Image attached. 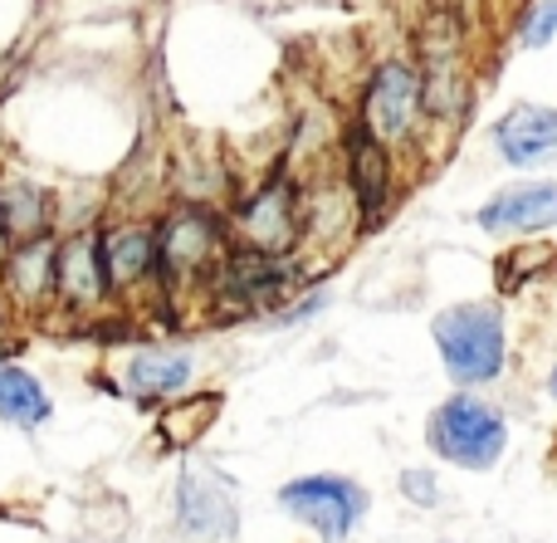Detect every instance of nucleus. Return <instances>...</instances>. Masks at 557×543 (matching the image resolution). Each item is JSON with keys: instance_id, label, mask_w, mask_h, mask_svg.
<instances>
[{"instance_id": "f257e3e1", "label": "nucleus", "mask_w": 557, "mask_h": 543, "mask_svg": "<svg viewBox=\"0 0 557 543\" xmlns=\"http://www.w3.org/2000/svg\"><path fill=\"white\" fill-rule=\"evenodd\" d=\"M435 348L455 382H494L504 372V319L494 304H460L435 319Z\"/></svg>"}, {"instance_id": "f03ea898", "label": "nucleus", "mask_w": 557, "mask_h": 543, "mask_svg": "<svg viewBox=\"0 0 557 543\" xmlns=\"http://www.w3.org/2000/svg\"><path fill=\"white\" fill-rule=\"evenodd\" d=\"M509 446V427L494 407L474 397H450L445 407H435L431 417V451L450 466L465 470H490Z\"/></svg>"}, {"instance_id": "7ed1b4c3", "label": "nucleus", "mask_w": 557, "mask_h": 543, "mask_svg": "<svg viewBox=\"0 0 557 543\" xmlns=\"http://www.w3.org/2000/svg\"><path fill=\"white\" fill-rule=\"evenodd\" d=\"M215 270H221V221H211L196 206L176 211L157 231V274L176 289V284H191Z\"/></svg>"}, {"instance_id": "20e7f679", "label": "nucleus", "mask_w": 557, "mask_h": 543, "mask_svg": "<svg viewBox=\"0 0 557 543\" xmlns=\"http://www.w3.org/2000/svg\"><path fill=\"white\" fill-rule=\"evenodd\" d=\"M278 505H284L294 519L313 525L327 543H343V539L357 529V519L367 515L362 485H352V480H343V476H308V480H294V485L278 490Z\"/></svg>"}, {"instance_id": "39448f33", "label": "nucleus", "mask_w": 557, "mask_h": 543, "mask_svg": "<svg viewBox=\"0 0 557 543\" xmlns=\"http://www.w3.org/2000/svg\"><path fill=\"white\" fill-rule=\"evenodd\" d=\"M176 529H182L191 543H231L235 529H240V515H235V495L215 470H182L176 480Z\"/></svg>"}, {"instance_id": "423d86ee", "label": "nucleus", "mask_w": 557, "mask_h": 543, "mask_svg": "<svg viewBox=\"0 0 557 543\" xmlns=\"http://www.w3.org/2000/svg\"><path fill=\"white\" fill-rule=\"evenodd\" d=\"M362 127L376 143H392V137L411 133L416 113H421V74L406 64H382L367 88V108H362Z\"/></svg>"}, {"instance_id": "0eeeda50", "label": "nucleus", "mask_w": 557, "mask_h": 543, "mask_svg": "<svg viewBox=\"0 0 557 543\" xmlns=\"http://www.w3.org/2000/svg\"><path fill=\"white\" fill-rule=\"evenodd\" d=\"M54 294L64 304H74V309H88V304L113 294L103 270V240L94 231L69 235V240L54 245Z\"/></svg>"}, {"instance_id": "6e6552de", "label": "nucleus", "mask_w": 557, "mask_h": 543, "mask_svg": "<svg viewBox=\"0 0 557 543\" xmlns=\"http://www.w3.org/2000/svg\"><path fill=\"white\" fill-rule=\"evenodd\" d=\"M240 235H245V250L270 255V260L278 250H288V245L298 240V201H294V192H288L284 182L264 186V192L245 206Z\"/></svg>"}, {"instance_id": "1a4fd4ad", "label": "nucleus", "mask_w": 557, "mask_h": 543, "mask_svg": "<svg viewBox=\"0 0 557 543\" xmlns=\"http://www.w3.org/2000/svg\"><path fill=\"white\" fill-rule=\"evenodd\" d=\"M480 225L494 235H529L557 225V182H529L513 192L494 196L480 211Z\"/></svg>"}, {"instance_id": "9d476101", "label": "nucleus", "mask_w": 557, "mask_h": 543, "mask_svg": "<svg viewBox=\"0 0 557 543\" xmlns=\"http://www.w3.org/2000/svg\"><path fill=\"white\" fill-rule=\"evenodd\" d=\"M494 143H499L504 162H513V166L553 162L557 157V108H539V103L513 108L509 118H499Z\"/></svg>"}, {"instance_id": "9b49d317", "label": "nucleus", "mask_w": 557, "mask_h": 543, "mask_svg": "<svg viewBox=\"0 0 557 543\" xmlns=\"http://www.w3.org/2000/svg\"><path fill=\"white\" fill-rule=\"evenodd\" d=\"M54 235H29V240H15L5 250L0 274H5L10 294L20 304H39L54 294Z\"/></svg>"}, {"instance_id": "f8f14e48", "label": "nucleus", "mask_w": 557, "mask_h": 543, "mask_svg": "<svg viewBox=\"0 0 557 543\" xmlns=\"http://www.w3.org/2000/svg\"><path fill=\"white\" fill-rule=\"evenodd\" d=\"M347 176H352V196L362 206V215L382 211L386 192H392V162H386V147L367 127H352V137H347Z\"/></svg>"}, {"instance_id": "ddd939ff", "label": "nucleus", "mask_w": 557, "mask_h": 543, "mask_svg": "<svg viewBox=\"0 0 557 543\" xmlns=\"http://www.w3.org/2000/svg\"><path fill=\"white\" fill-rule=\"evenodd\" d=\"M103 240V270L113 289H127V284H143L147 274H157V235L137 231V225H123V231L98 235Z\"/></svg>"}, {"instance_id": "4468645a", "label": "nucleus", "mask_w": 557, "mask_h": 543, "mask_svg": "<svg viewBox=\"0 0 557 543\" xmlns=\"http://www.w3.org/2000/svg\"><path fill=\"white\" fill-rule=\"evenodd\" d=\"M186 382H191V358H182V353H137V358L127 362V387L143 402L176 397Z\"/></svg>"}, {"instance_id": "2eb2a0df", "label": "nucleus", "mask_w": 557, "mask_h": 543, "mask_svg": "<svg viewBox=\"0 0 557 543\" xmlns=\"http://www.w3.org/2000/svg\"><path fill=\"white\" fill-rule=\"evenodd\" d=\"M0 421L20 431L49 421V392L39 387V378H29L25 368H10V362H0Z\"/></svg>"}, {"instance_id": "dca6fc26", "label": "nucleus", "mask_w": 557, "mask_h": 543, "mask_svg": "<svg viewBox=\"0 0 557 543\" xmlns=\"http://www.w3.org/2000/svg\"><path fill=\"white\" fill-rule=\"evenodd\" d=\"M45 225H49L45 192H35L29 182H15L0 192V231H5V245L29 240V235H45Z\"/></svg>"}, {"instance_id": "f3484780", "label": "nucleus", "mask_w": 557, "mask_h": 543, "mask_svg": "<svg viewBox=\"0 0 557 543\" xmlns=\"http://www.w3.org/2000/svg\"><path fill=\"white\" fill-rule=\"evenodd\" d=\"M215 411H221V397H215V392H201V397H186L182 407H176L172 417L162 421V431H166L172 441H196L206 427H211Z\"/></svg>"}, {"instance_id": "a211bd4d", "label": "nucleus", "mask_w": 557, "mask_h": 543, "mask_svg": "<svg viewBox=\"0 0 557 543\" xmlns=\"http://www.w3.org/2000/svg\"><path fill=\"white\" fill-rule=\"evenodd\" d=\"M553 29H557V0H543V5L529 15V25H523V45H533V49L548 45Z\"/></svg>"}, {"instance_id": "6ab92c4d", "label": "nucleus", "mask_w": 557, "mask_h": 543, "mask_svg": "<svg viewBox=\"0 0 557 543\" xmlns=\"http://www.w3.org/2000/svg\"><path fill=\"white\" fill-rule=\"evenodd\" d=\"M401 495L431 509L435 499H441V490H435V470H406V476H401Z\"/></svg>"}, {"instance_id": "aec40b11", "label": "nucleus", "mask_w": 557, "mask_h": 543, "mask_svg": "<svg viewBox=\"0 0 557 543\" xmlns=\"http://www.w3.org/2000/svg\"><path fill=\"white\" fill-rule=\"evenodd\" d=\"M10 358V348H5V343H0V362H5Z\"/></svg>"}, {"instance_id": "412c9836", "label": "nucleus", "mask_w": 557, "mask_h": 543, "mask_svg": "<svg viewBox=\"0 0 557 543\" xmlns=\"http://www.w3.org/2000/svg\"><path fill=\"white\" fill-rule=\"evenodd\" d=\"M553 397H557V372H553Z\"/></svg>"}, {"instance_id": "4be33fe9", "label": "nucleus", "mask_w": 557, "mask_h": 543, "mask_svg": "<svg viewBox=\"0 0 557 543\" xmlns=\"http://www.w3.org/2000/svg\"><path fill=\"white\" fill-rule=\"evenodd\" d=\"M0 250H5V231H0Z\"/></svg>"}]
</instances>
